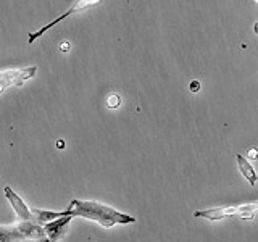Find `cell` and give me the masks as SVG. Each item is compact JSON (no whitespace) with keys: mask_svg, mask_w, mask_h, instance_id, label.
<instances>
[{"mask_svg":"<svg viewBox=\"0 0 258 242\" xmlns=\"http://www.w3.org/2000/svg\"><path fill=\"white\" fill-rule=\"evenodd\" d=\"M67 213L70 216H83L87 220H92L99 223L103 228H111L115 224H129L136 220L133 216H127L113 210L108 205L99 204V202H87V200H73L70 207L67 208Z\"/></svg>","mask_w":258,"mask_h":242,"instance_id":"1","label":"cell"},{"mask_svg":"<svg viewBox=\"0 0 258 242\" xmlns=\"http://www.w3.org/2000/svg\"><path fill=\"white\" fill-rule=\"evenodd\" d=\"M258 212V202L255 204H244L236 207H221V208H212V210H200L196 212V218H205V220H221L226 216H239L244 220H253L255 213Z\"/></svg>","mask_w":258,"mask_h":242,"instance_id":"2","label":"cell"},{"mask_svg":"<svg viewBox=\"0 0 258 242\" xmlns=\"http://www.w3.org/2000/svg\"><path fill=\"white\" fill-rule=\"evenodd\" d=\"M36 71L37 67L0 70V94L13 86H23L28 79H31L36 75Z\"/></svg>","mask_w":258,"mask_h":242,"instance_id":"3","label":"cell"},{"mask_svg":"<svg viewBox=\"0 0 258 242\" xmlns=\"http://www.w3.org/2000/svg\"><path fill=\"white\" fill-rule=\"evenodd\" d=\"M99 2H100V0H78V2H76L75 5H73V7L70 8V10L64 12L61 16H58V18H55V20H53V21H50V23H47L45 26H42L40 29H37L36 32H29V34H28V42H29V44H32L36 39H39L40 36H44L48 29H52V28L55 26V24H58V23H60V21H63L64 18H68V16L75 15V13L83 12V10H86V8L92 7V5H97Z\"/></svg>","mask_w":258,"mask_h":242,"instance_id":"4","label":"cell"},{"mask_svg":"<svg viewBox=\"0 0 258 242\" xmlns=\"http://www.w3.org/2000/svg\"><path fill=\"white\" fill-rule=\"evenodd\" d=\"M5 196L8 202L12 204L15 213H16V220L20 221H34V216H32V210L24 204V202L18 197V194H15L12 188H5Z\"/></svg>","mask_w":258,"mask_h":242,"instance_id":"5","label":"cell"},{"mask_svg":"<svg viewBox=\"0 0 258 242\" xmlns=\"http://www.w3.org/2000/svg\"><path fill=\"white\" fill-rule=\"evenodd\" d=\"M73 220V216H61V218H56V220L47 223L44 228H45V232L50 242H56L60 240L61 237H64V234L68 231V226Z\"/></svg>","mask_w":258,"mask_h":242,"instance_id":"6","label":"cell"},{"mask_svg":"<svg viewBox=\"0 0 258 242\" xmlns=\"http://www.w3.org/2000/svg\"><path fill=\"white\" fill-rule=\"evenodd\" d=\"M32 216H34V223L45 226L47 223H50V221L56 220V218L70 216V215L67 213V210H64V212H48V210H37V208H32Z\"/></svg>","mask_w":258,"mask_h":242,"instance_id":"7","label":"cell"},{"mask_svg":"<svg viewBox=\"0 0 258 242\" xmlns=\"http://www.w3.org/2000/svg\"><path fill=\"white\" fill-rule=\"evenodd\" d=\"M236 160H237V165H239V169H240L242 176H244L245 179L250 183V186H255L258 177H256V173H255V169L252 168V165H250L242 155H236Z\"/></svg>","mask_w":258,"mask_h":242,"instance_id":"8","label":"cell"},{"mask_svg":"<svg viewBox=\"0 0 258 242\" xmlns=\"http://www.w3.org/2000/svg\"><path fill=\"white\" fill-rule=\"evenodd\" d=\"M119 102H121V99H119V95H116V94H111V95L107 97V105L110 108H116L119 105Z\"/></svg>","mask_w":258,"mask_h":242,"instance_id":"9","label":"cell"},{"mask_svg":"<svg viewBox=\"0 0 258 242\" xmlns=\"http://www.w3.org/2000/svg\"><path fill=\"white\" fill-rule=\"evenodd\" d=\"M247 155H248V158L256 160V158H258V149H256V147L248 149V150H247Z\"/></svg>","mask_w":258,"mask_h":242,"instance_id":"10","label":"cell"},{"mask_svg":"<svg viewBox=\"0 0 258 242\" xmlns=\"http://www.w3.org/2000/svg\"><path fill=\"white\" fill-rule=\"evenodd\" d=\"M199 89H200V84L197 83V81H194V83L190 84V91L192 92H199Z\"/></svg>","mask_w":258,"mask_h":242,"instance_id":"11","label":"cell"},{"mask_svg":"<svg viewBox=\"0 0 258 242\" xmlns=\"http://www.w3.org/2000/svg\"><path fill=\"white\" fill-rule=\"evenodd\" d=\"M60 50H61V52H68V50H70V44H68V42H63V44L60 45Z\"/></svg>","mask_w":258,"mask_h":242,"instance_id":"12","label":"cell"},{"mask_svg":"<svg viewBox=\"0 0 258 242\" xmlns=\"http://www.w3.org/2000/svg\"><path fill=\"white\" fill-rule=\"evenodd\" d=\"M255 26H256V28H255V32H256V34H258V23L255 24Z\"/></svg>","mask_w":258,"mask_h":242,"instance_id":"13","label":"cell"},{"mask_svg":"<svg viewBox=\"0 0 258 242\" xmlns=\"http://www.w3.org/2000/svg\"><path fill=\"white\" fill-rule=\"evenodd\" d=\"M255 4H258V0H255Z\"/></svg>","mask_w":258,"mask_h":242,"instance_id":"14","label":"cell"}]
</instances>
